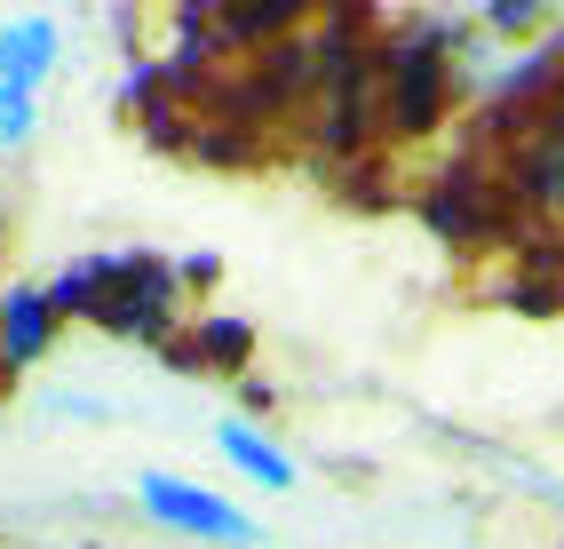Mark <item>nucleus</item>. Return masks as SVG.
<instances>
[{"instance_id":"7","label":"nucleus","mask_w":564,"mask_h":549,"mask_svg":"<svg viewBox=\"0 0 564 549\" xmlns=\"http://www.w3.org/2000/svg\"><path fill=\"white\" fill-rule=\"evenodd\" d=\"M533 192H541L549 207H564V120L549 128V143H541V160H533Z\"/></svg>"},{"instance_id":"3","label":"nucleus","mask_w":564,"mask_h":549,"mask_svg":"<svg viewBox=\"0 0 564 549\" xmlns=\"http://www.w3.org/2000/svg\"><path fill=\"white\" fill-rule=\"evenodd\" d=\"M215 454H223V470H239L254 494H294V454L254 415H215Z\"/></svg>"},{"instance_id":"1","label":"nucleus","mask_w":564,"mask_h":549,"mask_svg":"<svg viewBox=\"0 0 564 549\" xmlns=\"http://www.w3.org/2000/svg\"><path fill=\"white\" fill-rule=\"evenodd\" d=\"M135 509H143L152 526L199 541V549H262L254 509H239L223 486L183 478V470H135Z\"/></svg>"},{"instance_id":"2","label":"nucleus","mask_w":564,"mask_h":549,"mask_svg":"<svg viewBox=\"0 0 564 549\" xmlns=\"http://www.w3.org/2000/svg\"><path fill=\"white\" fill-rule=\"evenodd\" d=\"M56 72H64V24H56L48 9L0 17V80L24 88V96H41Z\"/></svg>"},{"instance_id":"4","label":"nucleus","mask_w":564,"mask_h":549,"mask_svg":"<svg viewBox=\"0 0 564 549\" xmlns=\"http://www.w3.org/2000/svg\"><path fill=\"white\" fill-rule=\"evenodd\" d=\"M56 343V295H48V287H0V358H9V366H32V358H41Z\"/></svg>"},{"instance_id":"5","label":"nucleus","mask_w":564,"mask_h":549,"mask_svg":"<svg viewBox=\"0 0 564 549\" xmlns=\"http://www.w3.org/2000/svg\"><path fill=\"white\" fill-rule=\"evenodd\" d=\"M41 136V96H24L0 80V152H24V143Z\"/></svg>"},{"instance_id":"6","label":"nucleus","mask_w":564,"mask_h":549,"mask_svg":"<svg viewBox=\"0 0 564 549\" xmlns=\"http://www.w3.org/2000/svg\"><path fill=\"white\" fill-rule=\"evenodd\" d=\"M41 415L48 422H111V398H96V390H48Z\"/></svg>"}]
</instances>
